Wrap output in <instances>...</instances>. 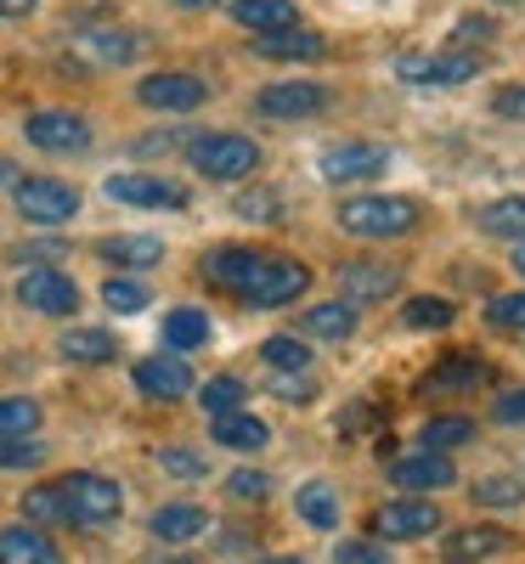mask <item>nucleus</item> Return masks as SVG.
I'll return each mask as SVG.
<instances>
[{"mask_svg": "<svg viewBox=\"0 0 525 564\" xmlns=\"http://www.w3.org/2000/svg\"><path fill=\"white\" fill-rule=\"evenodd\" d=\"M186 164H193L199 175H210V181H244V175L260 170V148L237 130H210V135L186 141Z\"/></svg>", "mask_w": 525, "mask_h": 564, "instance_id": "1", "label": "nucleus"}, {"mask_svg": "<svg viewBox=\"0 0 525 564\" xmlns=\"http://www.w3.org/2000/svg\"><path fill=\"white\" fill-rule=\"evenodd\" d=\"M333 220H340L351 238H367V243L407 238V231L418 226V204L413 198H345Z\"/></svg>", "mask_w": 525, "mask_h": 564, "instance_id": "2", "label": "nucleus"}, {"mask_svg": "<svg viewBox=\"0 0 525 564\" xmlns=\"http://www.w3.org/2000/svg\"><path fill=\"white\" fill-rule=\"evenodd\" d=\"M57 497H63V520H74V525H108L125 508V491L103 475H68V480H57Z\"/></svg>", "mask_w": 525, "mask_h": 564, "instance_id": "3", "label": "nucleus"}, {"mask_svg": "<svg viewBox=\"0 0 525 564\" xmlns=\"http://www.w3.org/2000/svg\"><path fill=\"white\" fill-rule=\"evenodd\" d=\"M12 204H18V215H23L29 226H63V220L79 215V193H74L68 181H57V175H29V181H18V186H12Z\"/></svg>", "mask_w": 525, "mask_h": 564, "instance_id": "4", "label": "nucleus"}, {"mask_svg": "<svg viewBox=\"0 0 525 564\" xmlns=\"http://www.w3.org/2000/svg\"><path fill=\"white\" fill-rule=\"evenodd\" d=\"M23 135L40 153H85L90 148V119L74 113V108H34L23 119Z\"/></svg>", "mask_w": 525, "mask_h": 564, "instance_id": "5", "label": "nucleus"}, {"mask_svg": "<svg viewBox=\"0 0 525 564\" xmlns=\"http://www.w3.org/2000/svg\"><path fill=\"white\" fill-rule=\"evenodd\" d=\"M311 289V271L300 265V260H277V254H266L260 260V271H255V282L237 300L244 305H255V311H277V305H289V300H300Z\"/></svg>", "mask_w": 525, "mask_h": 564, "instance_id": "6", "label": "nucleus"}, {"mask_svg": "<svg viewBox=\"0 0 525 564\" xmlns=\"http://www.w3.org/2000/svg\"><path fill=\"white\" fill-rule=\"evenodd\" d=\"M317 170H322V181H333V186L373 181V175L390 170V148H378V141H333V148H322Z\"/></svg>", "mask_w": 525, "mask_h": 564, "instance_id": "7", "label": "nucleus"}, {"mask_svg": "<svg viewBox=\"0 0 525 564\" xmlns=\"http://www.w3.org/2000/svg\"><path fill=\"white\" fill-rule=\"evenodd\" d=\"M407 85H424V90H447V85H469L481 74V52H424V57H401L396 63Z\"/></svg>", "mask_w": 525, "mask_h": 564, "instance_id": "8", "label": "nucleus"}, {"mask_svg": "<svg viewBox=\"0 0 525 564\" xmlns=\"http://www.w3.org/2000/svg\"><path fill=\"white\" fill-rule=\"evenodd\" d=\"M136 97L148 108H164V113H193L210 102V85L199 74H181V68H164V74H148L136 85Z\"/></svg>", "mask_w": 525, "mask_h": 564, "instance_id": "9", "label": "nucleus"}, {"mask_svg": "<svg viewBox=\"0 0 525 564\" xmlns=\"http://www.w3.org/2000/svg\"><path fill=\"white\" fill-rule=\"evenodd\" d=\"M18 300H23L29 311H40V316H74V311H79L74 276H63L57 265H34V271H23Z\"/></svg>", "mask_w": 525, "mask_h": 564, "instance_id": "10", "label": "nucleus"}, {"mask_svg": "<svg viewBox=\"0 0 525 564\" xmlns=\"http://www.w3.org/2000/svg\"><path fill=\"white\" fill-rule=\"evenodd\" d=\"M436 531H441V508L424 502V497H401V502H385L373 513V536L418 542V536H436Z\"/></svg>", "mask_w": 525, "mask_h": 564, "instance_id": "11", "label": "nucleus"}, {"mask_svg": "<svg viewBox=\"0 0 525 564\" xmlns=\"http://www.w3.org/2000/svg\"><path fill=\"white\" fill-rule=\"evenodd\" d=\"M108 198L114 204H136V209H186V186H175L164 175H114Z\"/></svg>", "mask_w": 525, "mask_h": 564, "instance_id": "12", "label": "nucleus"}, {"mask_svg": "<svg viewBox=\"0 0 525 564\" xmlns=\"http://www.w3.org/2000/svg\"><path fill=\"white\" fill-rule=\"evenodd\" d=\"M396 289H401V271H396V265H378V260H345V265H340V294H345V305L390 300Z\"/></svg>", "mask_w": 525, "mask_h": 564, "instance_id": "13", "label": "nucleus"}, {"mask_svg": "<svg viewBox=\"0 0 525 564\" xmlns=\"http://www.w3.org/2000/svg\"><path fill=\"white\" fill-rule=\"evenodd\" d=\"M136 390L148 401H181L193 390V367L181 356H148V361H136Z\"/></svg>", "mask_w": 525, "mask_h": 564, "instance_id": "14", "label": "nucleus"}, {"mask_svg": "<svg viewBox=\"0 0 525 564\" xmlns=\"http://www.w3.org/2000/svg\"><path fill=\"white\" fill-rule=\"evenodd\" d=\"M255 108L266 119H306V113H322L328 108V90L322 85H306V79H289V85H266Z\"/></svg>", "mask_w": 525, "mask_h": 564, "instance_id": "15", "label": "nucleus"}, {"mask_svg": "<svg viewBox=\"0 0 525 564\" xmlns=\"http://www.w3.org/2000/svg\"><path fill=\"white\" fill-rule=\"evenodd\" d=\"M390 480H396L401 491H441V486L458 480V468H452V457H441V452H413V457H396V463H390Z\"/></svg>", "mask_w": 525, "mask_h": 564, "instance_id": "16", "label": "nucleus"}, {"mask_svg": "<svg viewBox=\"0 0 525 564\" xmlns=\"http://www.w3.org/2000/svg\"><path fill=\"white\" fill-rule=\"evenodd\" d=\"M481 384H492V367H486L481 356L458 350V356H447V361H441V367L424 379V395H447V390H481Z\"/></svg>", "mask_w": 525, "mask_h": 564, "instance_id": "17", "label": "nucleus"}, {"mask_svg": "<svg viewBox=\"0 0 525 564\" xmlns=\"http://www.w3.org/2000/svg\"><path fill=\"white\" fill-rule=\"evenodd\" d=\"M255 52L271 57V63H317L328 52V40L317 29H277V34H260Z\"/></svg>", "mask_w": 525, "mask_h": 564, "instance_id": "18", "label": "nucleus"}, {"mask_svg": "<svg viewBox=\"0 0 525 564\" xmlns=\"http://www.w3.org/2000/svg\"><path fill=\"white\" fill-rule=\"evenodd\" d=\"M260 260H266V254H255V249H215V254L204 260V276L215 282V289L244 294L249 282H255V271H260Z\"/></svg>", "mask_w": 525, "mask_h": 564, "instance_id": "19", "label": "nucleus"}, {"mask_svg": "<svg viewBox=\"0 0 525 564\" xmlns=\"http://www.w3.org/2000/svg\"><path fill=\"white\" fill-rule=\"evenodd\" d=\"M0 564H63V553L34 525H7L0 531Z\"/></svg>", "mask_w": 525, "mask_h": 564, "instance_id": "20", "label": "nucleus"}, {"mask_svg": "<svg viewBox=\"0 0 525 564\" xmlns=\"http://www.w3.org/2000/svg\"><path fill=\"white\" fill-rule=\"evenodd\" d=\"M232 18L244 29H260V34L300 29V7H294V0H232Z\"/></svg>", "mask_w": 525, "mask_h": 564, "instance_id": "21", "label": "nucleus"}, {"mask_svg": "<svg viewBox=\"0 0 525 564\" xmlns=\"http://www.w3.org/2000/svg\"><path fill=\"white\" fill-rule=\"evenodd\" d=\"M204 531H210V513L193 508V502H170V508L153 513V536H159V542H193V536H204Z\"/></svg>", "mask_w": 525, "mask_h": 564, "instance_id": "22", "label": "nucleus"}, {"mask_svg": "<svg viewBox=\"0 0 525 564\" xmlns=\"http://www.w3.org/2000/svg\"><path fill=\"white\" fill-rule=\"evenodd\" d=\"M271 441V430L255 417V412H226V417H215V446H226V452H260Z\"/></svg>", "mask_w": 525, "mask_h": 564, "instance_id": "23", "label": "nucleus"}, {"mask_svg": "<svg viewBox=\"0 0 525 564\" xmlns=\"http://www.w3.org/2000/svg\"><path fill=\"white\" fill-rule=\"evenodd\" d=\"M503 542H508V531H497V525H469V531L447 536V564H474V558H492V553H503Z\"/></svg>", "mask_w": 525, "mask_h": 564, "instance_id": "24", "label": "nucleus"}, {"mask_svg": "<svg viewBox=\"0 0 525 564\" xmlns=\"http://www.w3.org/2000/svg\"><path fill=\"white\" fill-rule=\"evenodd\" d=\"M300 327H306V334H317V339H351L356 334V311L345 300H328V305H311L300 316Z\"/></svg>", "mask_w": 525, "mask_h": 564, "instance_id": "25", "label": "nucleus"}, {"mask_svg": "<svg viewBox=\"0 0 525 564\" xmlns=\"http://www.w3.org/2000/svg\"><path fill=\"white\" fill-rule=\"evenodd\" d=\"M108 265H159L164 260V243L159 238H136V231H125V238H103L97 249Z\"/></svg>", "mask_w": 525, "mask_h": 564, "instance_id": "26", "label": "nucleus"}, {"mask_svg": "<svg viewBox=\"0 0 525 564\" xmlns=\"http://www.w3.org/2000/svg\"><path fill=\"white\" fill-rule=\"evenodd\" d=\"M204 339H210V316L199 305H181V311L164 316V345L170 350H199Z\"/></svg>", "mask_w": 525, "mask_h": 564, "instance_id": "27", "label": "nucleus"}, {"mask_svg": "<svg viewBox=\"0 0 525 564\" xmlns=\"http://www.w3.org/2000/svg\"><path fill=\"white\" fill-rule=\"evenodd\" d=\"M294 508H300V520L317 525V531H333V525H340V502H333V486H322V480L300 486V491H294Z\"/></svg>", "mask_w": 525, "mask_h": 564, "instance_id": "28", "label": "nucleus"}, {"mask_svg": "<svg viewBox=\"0 0 525 564\" xmlns=\"http://www.w3.org/2000/svg\"><path fill=\"white\" fill-rule=\"evenodd\" d=\"M481 231L486 238H514L525 243V198H497L481 209Z\"/></svg>", "mask_w": 525, "mask_h": 564, "instance_id": "29", "label": "nucleus"}, {"mask_svg": "<svg viewBox=\"0 0 525 564\" xmlns=\"http://www.w3.org/2000/svg\"><path fill=\"white\" fill-rule=\"evenodd\" d=\"M68 361H114V334H103V327H74V334H63V345H57Z\"/></svg>", "mask_w": 525, "mask_h": 564, "instance_id": "30", "label": "nucleus"}, {"mask_svg": "<svg viewBox=\"0 0 525 564\" xmlns=\"http://www.w3.org/2000/svg\"><path fill=\"white\" fill-rule=\"evenodd\" d=\"M79 52H90L97 63H130L141 52V40L125 29H103V34H79Z\"/></svg>", "mask_w": 525, "mask_h": 564, "instance_id": "31", "label": "nucleus"}, {"mask_svg": "<svg viewBox=\"0 0 525 564\" xmlns=\"http://www.w3.org/2000/svg\"><path fill=\"white\" fill-rule=\"evenodd\" d=\"M418 441H424L429 452H441V457H447L452 446H463V441H474V423H469V417H429Z\"/></svg>", "mask_w": 525, "mask_h": 564, "instance_id": "32", "label": "nucleus"}, {"mask_svg": "<svg viewBox=\"0 0 525 564\" xmlns=\"http://www.w3.org/2000/svg\"><path fill=\"white\" fill-rule=\"evenodd\" d=\"M481 508H519L525 502V480H514V475H486V480H474V491H469Z\"/></svg>", "mask_w": 525, "mask_h": 564, "instance_id": "33", "label": "nucleus"}, {"mask_svg": "<svg viewBox=\"0 0 525 564\" xmlns=\"http://www.w3.org/2000/svg\"><path fill=\"white\" fill-rule=\"evenodd\" d=\"M34 423H40V406H34L29 395H7V401H0V441L34 435Z\"/></svg>", "mask_w": 525, "mask_h": 564, "instance_id": "34", "label": "nucleus"}, {"mask_svg": "<svg viewBox=\"0 0 525 564\" xmlns=\"http://www.w3.org/2000/svg\"><path fill=\"white\" fill-rule=\"evenodd\" d=\"M237 401H244V379H232V372H226V379H210V384L199 390V406H204L210 417H226V412H244V406H237Z\"/></svg>", "mask_w": 525, "mask_h": 564, "instance_id": "35", "label": "nucleus"}, {"mask_svg": "<svg viewBox=\"0 0 525 564\" xmlns=\"http://www.w3.org/2000/svg\"><path fill=\"white\" fill-rule=\"evenodd\" d=\"M103 305L119 311V316H136V311H148V289H141V282H130V276H108V282H103Z\"/></svg>", "mask_w": 525, "mask_h": 564, "instance_id": "36", "label": "nucleus"}, {"mask_svg": "<svg viewBox=\"0 0 525 564\" xmlns=\"http://www.w3.org/2000/svg\"><path fill=\"white\" fill-rule=\"evenodd\" d=\"M260 356H266L277 372H306V367H311V350H306L300 339H289V334L266 339V345H260Z\"/></svg>", "mask_w": 525, "mask_h": 564, "instance_id": "37", "label": "nucleus"}, {"mask_svg": "<svg viewBox=\"0 0 525 564\" xmlns=\"http://www.w3.org/2000/svg\"><path fill=\"white\" fill-rule=\"evenodd\" d=\"M407 327H452V305L418 294V300H407Z\"/></svg>", "mask_w": 525, "mask_h": 564, "instance_id": "38", "label": "nucleus"}, {"mask_svg": "<svg viewBox=\"0 0 525 564\" xmlns=\"http://www.w3.org/2000/svg\"><path fill=\"white\" fill-rule=\"evenodd\" d=\"M492 327H503V334H525V294H497L492 311H486Z\"/></svg>", "mask_w": 525, "mask_h": 564, "instance_id": "39", "label": "nucleus"}, {"mask_svg": "<svg viewBox=\"0 0 525 564\" xmlns=\"http://www.w3.org/2000/svg\"><path fill=\"white\" fill-rule=\"evenodd\" d=\"M333 564H390V547H378V542L356 536V542H340V547H333Z\"/></svg>", "mask_w": 525, "mask_h": 564, "instance_id": "40", "label": "nucleus"}, {"mask_svg": "<svg viewBox=\"0 0 525 564\" xmlns=\"http://www.w3.org/2000/svg\"><path fill=\"white\" fill-rule=\"evenodd\" d=\"M271 491V480L260 475V468H237V475H226V497H237V502H260Z\"/></svg>", "mask_w": 525, "mask_h": 564, "instance_id": "41", "label": "nucleus"}, {"mask_svg": "<svg viewBox=\"0 0 525 564\" xmlns=\"http://www.w3.org/2000/svg\"><path fill=\"white\" fill-rule=\"evenodd\" d=\"M159 468H170V475H181V480H199L210 463H204L199 452H186V446H164V452H159Z\"/></svg>", "mask_w": 525, "mask_h": 564, "instance_id": "42", "label": "nucleus"}, {"mask_svg": "<svg viewBox=\"0 0 525 564\" xmlns=\"http://www.w3.org/2000/svg\"><path fill=\"white\" fill-rule=\"evenodd\" d=\"M34 463H45V446L40 441H0V468H34Z\"/></svg>", "mask_w": 525, "mask_h": 564, "instance_id": "43", "label": "nucleus"}, {"mask_svg": "<svg viewBox=\"0 0 525 564\" xmlns=\"http://www.w3.org/2000/svg\"><path fill=\"white\" fill-rule=\"evenodd\" d=\"M23 513H29V520H63V497H57V486L29 491V497H23Z\"/></svg>", "mask_w": 525, "mask_h": 564, "instance_id": "44", "label": "nucleus"}, {"mask_svg": "<svg viewBox=\"0 0 525 564\" xmlns=\"http://www.w3.org/2000/svg\"><path fill=\"white\" fill-rule=\"evenodd\" d=\"M277 395L300 406V401H311V395H317V384L306 379V372H282V379H277Z\"/></svg>", "mask_w": 525, "mask_h": 564, "instance_id": "45", "label": "nucleus"}, {"mask_svg": "<svg viewBox=\"0 0 525 564\" xmlns=\"http://www.w3.org/2000/svg\"><path fill=\"white\" fill-rule=\"evenodd\" d=\"M492 34V18H463L458 29H452V40H458V52H469L474 40H486Z\"/></svg>", "mask_w": 525, "mask_h": 564, "instance_id": "46", "label": "nucleus"}, {"mask_svg": "<svg viewBox=\"0 0 525 564\" xmlns=\"http://www.w3.org/2000/svg\"><path fill=\"white\" fill-rule=\"evenodd\" d=\"M497 113H503V119H525V85L497 90Z\"/></svg>", "mask_w": 525, "mask_h": 564, "instance_id": "47", "label": "nucleus"}, {"mask_svg": "<svg viewBox=\"0 0 525 564\" xmlns=\"http://www.w3.org/2000/svg\"><path fill=\"white\" fill-rule=\"evenodd\" d=\"M237 215H277V198L271 193H244L237 198Z\"/></svg>", "mask_w": 525, "mask_h": 564, "instance_id": "48", "label": "nucleus"}, {"mask_svg": "<svg viewBox=\"0 0 525 564\" xmlns=\"http://www.w3.org/2000/svg\"><path fill=\"white\" fill-rule=\"evenodd\" d=\"M497 417H503V423H525V390H508V395L497 401Z\"/></svg>", "mask_w": 525, "mask_h": 564, "instance_id": "49", "label": "nucleus"}, {"mask_svg": "<svg viewBox=\"0 0 525 564\" xmlns=\"http://www.w3.org/2000/svg\"><path fill=\"white\" fill-rule=\"evenodd\" d=\"M18 260H63V243H34V249H18Z\"/></svg>", "mask_w": 525, "mask_h": 564, "instance_id": "50", "label": "nucleus"}, {"mask_svg": "<svg viewBox=\"0 0 525 564\" xmlns=\"http://www.w3.org/2000/svg\"><path fill=\"white\" fill-rule=\"evenodd\" d=\"M40 0H0V18H29Z\"/></svg>", "mask_w": 525, "mask_h": 564, "instance_id": "51", "label": "nucleus"}, {"mask_svg": "<svg viewBox=\"0 0 525 564\" xmlns=\"http://www.w3.org/2000/svg\"><path fill=\"white\" fill-rule=\"evenodd\" d=\"M18 175H23V170H18L12 159H0V193H12V186H18Z\"/></svg>", "mask_w": 525, "mask_h": 564, "instance_id": "52", "label": "nucleus"}, {"mask_svg": "<svg viewBox=\"0 0 525 564\" xmlns=\"http://www.w3.org/2000/svg\"><path fill=\"white\" fill-rule=\"evenodd\" d=\"M175 7H186V12H204V7H215V0H175Z\"/></svg>", "mask_w": 525, "mask_h": 564, "instance_id": "53", "label": "nucleus"}, {"mask_svg": "<svg viewBox=\"0 0 525 564\" xmlns=\"http://www.w3.org/2000/svg\"><path fill=\"white\" fill-rule=\"evenodd\" d=\"M260 564H306V558H260Z\"/></svg>", "mask_w": 525, "mask_h": 564, "instance_id": "54", "label": "nucleus"}, {"mask_svg": "<svg viewBox=\"0 0 525 564\" xmlns=\"http://www.w3.org/2000/svg\"><path fill=\"white\" fill-rule=\"evenodd\" d=\"M514 265H519V271H525V243H519V249H514Z\"/></svg>", "mask_w": 525, "mask_h": 564, "instance_id": "55", "label": "nucleus"}, {"mask_svg": "<svg viewBox=\"0 0 525 564\" xmlns=\"http://www.w3.org/2000/svg\"><path fill=\"white\" fill-rule=\"evenodd\" d=\"M503 7H508V0H503Z\"/></svg>", "mask_w": 525, "mask_h": 564, "instance_id": "56", "label": "nucleus"}]
</instances>
